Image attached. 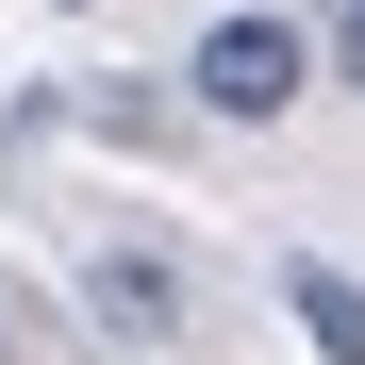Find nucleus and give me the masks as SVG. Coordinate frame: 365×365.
<instances>
[{"mask_svg": "<svg viewBox=\"0 0 365 365\" xmlns=\"http://www.w3.org/2000/svg\"><path fill=\"white\" fill-rule=\"evenodd\" d=\"M299 67H316V50H299V17H216L182 83H200V116H282V100H299Z\"/></svg>", "mask_w": 365, "mask_h": 365, "instance_id": "f257e3e1", "label": "nucleus"}, {"mask_svg": "<svg viewBox=\"0 0 365 365\" xmlns=\"http://www.w3.org/2000/svg\"><path fill=\"white\" fill-rule=\"evenodd\" d=\"M83 299H100V332H116V349H182V316H200L166 250H100V266H83Z\"/></svg>", "mask_w": 365, "mask_h": 365, "instance_id": "f03ea898", "label": "nucleus"}, {"mask_svg": "<svg viewBox=\"0 0 365 365\" xmlns=\"http://www.w3.org/2000/svg\"><path fill=\"white\" fill-rule=\"evenodd\" d=\"M282 299H299V332H316V365H365V282H349V266L299 250V266H282Z\"/></svg>", "mask_w": 365, "mask_h": 365, "instance_id": "7ed1b4c3", "label": "nucleus"}, {"mask_svg": "<svg viewBox=\"0 0 365 365\" xmlns=\"http://www.w3.org/2000/svg\"><path fill=\"white\" fill-rule=\"evenodd\" d=\"M332 67H349V83H365V0H349V17H332Z\"/></svg>", "mask_w": 365, "mask_h": 365, "instance_id": "20e7f679", "label": "nucleus"}, {"mask_svg": "<svg viewBox=\"0 0 365 365\" xmlns=\"http://www.w3.org/2000/svg\"><path fill=\"white\" fill-rule=\"evenodd\" d=\"M0 365H17V332H0Z\"/></svg>", "mask_w": 365, "mask_h": 365, "instance_id": "39448f33", "label": "nucleus"}]
</instances>
